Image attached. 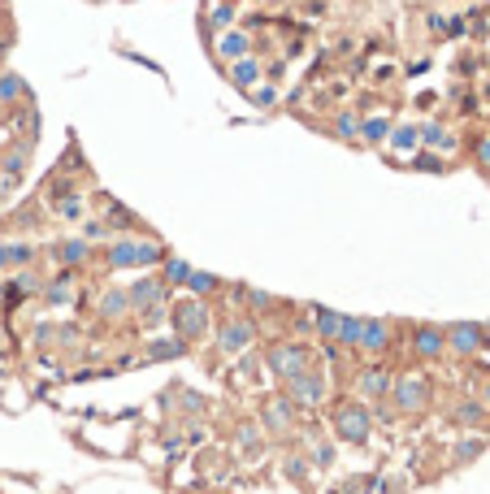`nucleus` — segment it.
Masks as SVG:
<instances>
[{
  "label": "nucleus",
  "instance_id": "ea45409f",
  "mask_svg": "<svg viewBox=\"0 0 490 494\" xmlns=\"http://www.w3.org/2000/svg\"><path fill=\"white\" fill-rule=\"evenodd\" d=\"M313 459H317L321 468H330V464H334V447H317V451H313Z\"/></svg>",
  "mask_w": 490,
  "mask_h": 494
},
{
  "label": "nucleus",
  "instance_id": "37998d69",
  "mask_svg": "<svg viewBox=\"0 0 490 494\" xmlns=\"http://www.w3.org/2000/svg\"><path fill=\"white\" fill-rule=\"evenodd\" d=\"M5 265H13V256H9V247H0V269Z\"/></svg>",
  "mask_w": 490,
  "mask_h": 494
},
{
  "label": "nucleus",
  "instance_id": "393cba45",
  "mask_svg": "<svg viewBox=\"0 0 490 494\" xmlns=\"http://www.w3.org/2000/svg\"><path fill=\"white\" fill-rule=\"evenodd\" d=\"M187 286H191L195 295H208V291H217L221 282H217V273H204V269H191V277H187Z\"/></svg>",
  "mask_w": 490,
  "mask_h": 494
},
{
  "label": "nucleus",
  "instance_id": "c85d7f7f",
  "mask_svg": "<svg viewBox=\"0 0 490 494\" xmlns=\"http://www.w3.org/2000/svg\"><path fill=\"white\" fill-rule=\"evenodd\" d=\"M334 130H338V139H356V135H361V122H356L352 113H338V118H334Z\"/></svg>",
  "mask_w": 490,
  "mask_h": 494
},
{
  "label": "nucleus",
  "instance_id": "a878e982",
  "mask_svg": "<svg viewBox=\"0 0 490 494\" xmlns=\"http://www.w3.org/2000/svg\"><path fill=\"white\" fill-rule=\"evenodd\" d=\"M361 135H365L369 143H382V139L390 135V122H386V118H369V122H361Z\"/></svg>",
  "mask_w": 490,
  "mask_h": 494
},
{
  "label": "nucleus",
  "instance_id": "6e6552de",
  "mask_svg": "<svg viewBox=\"0 0 490 494\" xmlns=\"http://www.w3.org/2000/svg\"><path fill=\"white\" fill-rule=\"evenodd\" d=\"M252 338H256V325H252L248 317H235V321H226V325L217 329V347H221V351H243Z\"/></svg>",
  "mask_w": 490,
  "mask_h": 494
},
{
  "label": "nucleus",
  "instance_id": "b1692460",
  "mask_svg": "<svg viewBox=\"0 0 490 494\" xmlns=\"http://www.w3.org/2000/svg\"><path fill=\"white\" fill-rule=\"evenodd\" d=\"M217 48H221V57L239 61V57H248V35H243V30H226Z\"/></svg>",
  "mask_w": 490,
  "mask_h": 494
},
{
  "label": "nucleus",
  "instance_id": "e433bc0d",
  "mask_svg": "<svg viewBox=\"0 0 490 494\" xmlns=\"http://www.w3.org/2000/svg\"><path fill=\"white\" fill-rule=\"evenodd\" d=\"M273 100H278V91H273V87L252 91V104H256V109H273Z\"/></svg>",
  "mask_w": 490,
  "mask_h": 494
},
{
  "label": "nucleus",
  "instance_id": "20e7f679",
  "mask_svg": "<svg viewBox=\"0 0 490 494\" xmlns=\"http://www.w3.org/2000/svg\"><path fill=\"white\" fill-rule=\"evenodd\" d=\"M170 321H174V329H178V338H200L204 329H208V308H204V300H178V308L170 312Z\"/></svg>",
  "mask_w": 490,
  "mask_h": 494
},
{
  "label": "nucleus",
  "instance_id": "58836bf2",
  "mask_svg": "<svg viewBox=\"0 0 490 494\" xmlns=\"http://www.w3.org/2000/svg\"><path fill=\"white\" fill-rule=\"evenodd\" d=\"M304 459H287V477H291V482H304Z\"/></svg>",
  "mask_w": 490,
  "mask_h": 494
},
{
  "label": "nucleus",
  "instance_id": "4468645a",
  "mask_svg": "<svg viewBox=\"0 0 490 494\" xmlns=\"http://www.w3.org/2000/svg\"><path fill=\"white\" fill-rule=\"evenodd\" d=\"M390 386H395V382H390L386 369H365L361 373V394H369V399H386Z\"/></svg>",
  "mask_w": 490,
  "mask_h": 494
},
{
  "label": "nucleus",
  "instance_id": "79ce46f5",
  "mask_svg": "<svg viewBox=\"0 0 490 494\" xmlns=\"http://www.w3.org/2000/svg\"><path fill=\"white\" fill-rule=\"evenodd\" d=\"M91 239H105V226H100V221H91V226H87V243H91Z\"/></svg>",
  "mask_w": 490,
  "mask_h": 494
},
{
  "label": "nucleus",
  "instance_id": "a18cd8bd",
  "mask_svg": "<svg viewBox=\"0 0 490 494\" xmlns=\"http://www.w3.org/2000/svg\"><path fill=\"white\" fill-rule=\"evenodd\" d=\"M486 408H490V386H486Z\"/></svg>",
  "mask_w": 490,
  "mask_h": 494
},
{
  "label": "nucleus",
  "instance_id": "f704fd0d",
  "mask_svg": "<svg viewBox=\"0 0 490 494\" xmlns=\"http://www.w3.org/2000/svg\"><path fill=\"white\" fill-rule=\"evenodd\" d=\"M239 447H243V451H252V455L260 451V434L252 430V425H243V430H239Z\"/></svg>",
  "mask_w": 490,
  "mask_h": 494
},
{
  "label": "nucleus",
  "instance_id": "c03bdc74",
  "mask_svg": "<svg viewBox=\"0 0 490 494\" xmlns=\"http://www.w3.org/2000/svg\"><path fill=\"white\" fill-rule=\"evenodd\" d=\"M478 152H482V161H486V165H490V139H486V143H482V147H478Z\"/></svg>",
  "mask_w": 490,
  "mask_h": 494
},
{
  "label": "nucleus",
  "instance_id": "4c0bfd02",
  "mask_svg": "<svg viewBox=\"0 0 490 494\" xmlns=\"http://www.w3.org/2000/svg\"><path fill=\"white\" fill-rule=\"evenodd\" d=\"M9 256H13V265H26V260L35 256V247H30V243H18V247H9Z\"/></svg>",
  "mask_w": 490,
  "mask_h": 494
},
{
  "label": "nucleus",
  "instance_id": "4be33fe9",
  "mask_svg": "<svg viewBox=\"0 0 490 494\" xmlns=\"http://www.w3.org/2000/svg\"><path fill=\"white\" fill-rule=\"evenodd\" d=\"M126 308H130V295L126 291H109L105 300H100V317L105 321H118V317H126Z\"/></svg>",
  "mask_w": 490,
  "mask_h": 494
},
{
  "label": "nucleus",
  "instance_id": "2f4dec72",
  "mask_svg": "<svg viewBox=\"0 0 490 494\" xmlns=\"http://www.w3.org/2000/svg\"><path fill=\"white\" fill-rule=\"evenodd\" d=\"M356 338H361V317H343L338 342H347V347H356Z\"/></svg>",
  "mask_w": 490,
  "mask_h": 494
},
{
  "label": "nucleus",
  "instance_id": "473e14b6",
  "mask_svg": "<svg viewBox=\"0 0 490 494\" xmlns=\"http://www.w3.org/2000/svg\"><path fill=\"white\" fill-rule=\"evenodd\" d=\"M105 217H109L113 226H135V212L122 208V204H113V200H109V212H105Z\"/></svg>",
  "mask_w": 490,
  "mask_h": 494
},
{
  "label": "nucleus",
  "instance_id": "6ab92c4d",
  "mask_svg": "<svg viewBox=\"0 0 490 494\" xmlns=\"http://www.w3.org/2000/svg\"><path fill=\"white\" fill-rule=\"evenodd\" d=\"M183 351H187L183 338H156V342H148V347H143V360H178Z\"/></svg>",
  "mask_w": 490,
  "mask_h": 494
},
{
  "label": "nucleus",
  "instance_id": "1a4fd4ad",
  "mask_svg": "<svg viewBox=\"0 0 490 494\" xmlns=\"http://www.w3.org/2000/svg\"><path fill=\"white\" fill-rule=\"evenodd\" d=\"M356 347H365V351H386V347H390V321H382V317H361V338H356Z\"/></svg>",
  "mask_w": 490,
  "mask_h": 494
},
{
  "label": "nucleus",
  "instance_id": "dca6fc26",
  "mask_svg": "<svg viewBox=\"0 0 490 494\" xmlns=\"http://www.w3.org/2000/svg\"><path fill=\"white\" fill-rule=\"evenodd\" d=\"M0 100L5 104H30V87L18 74H0Z\"/></svg>",
  "mask_w": 490,
  "mask_h": 494
},
{
  "label": "nucleus",
  "instance_id": "c756f323",
  "mask_svg": "<svg viewBox=\"0 0 490 494\" xmlns=\"http://www.w3.org/2000/svg\"><path fill=\"white\" fill-rule=\"evenodd\" d=\"M482 455V438H464L460 447H455V464H469V459Z\"/></svg>",
  "mask_w": 490,
  "mask_h": 494
},
{
  "label": "nucleus",
  "instance_id": "f3484780",
  "mask_svg": "<svg viewBox=\"0 0 490 494\" xmlns=\"http://www.w3.org/2000/svg\"><path fill=\"white\" fill-rule=\"evenodd\" d=\"M313 325H317V334H321L325 342H338L343 312H334V308H317V312H313Z\"/></svg>",
  "mask_w": 490,
  "mask_h": 494
},
{
  "label": "nucleus",
  "instance_id": "412c9836",
  "mask_svg": "<svg viewBox=\"0 0 490 494\" xmlns=\"http://www.w3.org/2000/svg\"><path fill=\"white\" fill-rule=\"evenodd\" d=\"M390 147H395V152H417L421 147V126H390Z\"/></svg>",
  "mask_w": 490,
  "mask_h": 494
},
{
  "label": "nucleus",
  "instance_id": "7ed1b4c3",
  "mask_svg": "<svg viewBox=\"0 0 490 494\" xmlns=\"http://www.w3.org/2000/svg\"><path fill=\"white\" fill-rule=\"evenodd\" d=\"M265 365L273 377H282V382H291L296 373H304L308 365H313V356H308V347H300V342H278V347L265 351Z\"/></svg>",
  "mask_w": 490,
  "mask_h": 494
},
{
  "label": "nucleus",
  "instance_id": "f257e3e1",
  "mask_svg": "<svg viewBox=\"0 0 490 494\" xmlns=\"http://www.w3.org/2000/svg\"><path fill=\"white\" fill-rule=\"evenodd\" d=\"M165 247L161 243H143V239H118L109 247V265L113 269H130V265H161Z\"/></svg>",
  "mask_w": 490,
  "mask_h": 494
},
{
  "label": "nucleus",
  "instance_id": "a211bd4d",
  "mask_svg": "<svg viewBox=\"0 0 490 494\" xmlns=\"http://www.w3.org/2000/svg\"><path fill=\"white\" fill-rule=\"evenodd\" d=\"M421 143H426V147H434V152H451V147H455V135H451L447 126L430 122V126H421Z\"/></svg>",
  "mask_w": 490,
  "mask_h": 494
},
{
  "label": "nucleus",
  "instance_id": "0eeeda50",
  "mask_svg": "<svg viewBox=\"0 0 490 494\" xmlns=\"http://www.w3.org/2000/svg\"><path fill=\"white\" fill-rule=\"evenodd\" d=\"M126 295H130V308H139L148 321L161 317V304H165V286H161L156 277H143V282H135Z\"/></svg>",
  "mask_w": 490,
  "mask_h": 494
},
{
  "label": "nucleus",
  "instance_id": "2eb2a0df",
  "mask_svg": "<svg viewBox=\"0 0 490 494\" xmlns=\"http://www.w3.org/2000/svg\"><path fill=\"white\" fill-rule=\"evenodd\" d=\"M230 82H235L239 91H252L256 82H260V65H256L252 57H239V61L230 65Z\"/></svg>",
  "mask_w": 490,
  "mask_h": 494
},
{
  "label": "nucleus",
  "instance_id": "7c9ffc66",
  "mask_svg": "<svg viewBox=\"0 0 490 494\" xmlns=\"http://www.w3.org/2000/svg\"><path fill=\"white\" fill-rule=\"evenodd\" d=\"M482 417H486L482 403H460V408H455V421H460V425H478Z\"/></svg>",
  "mask_w": 490,
  "mask_h": 494
},
{
  "label": "nucleus",
  "instance_id": "72a5a7b5",
  "mask_svg": "<svg viewBox=\"0 0 490 494\" xmlns=\"http://www.w3.org/2000/svg\"><path fill=\"white\" fill-rule=\"evenodd\" d=\"M57 212H61V217H74V221H78V217H83V200H78V195H65V200L57 204Z\"/></svg>",
  "mask_w": 490,
  "mask_h": 494
},
{
  "label": "nucleus",
  "instance_id": "bb28decb",
  "mask_svg": "<svg viewBox=\"0 0 490 494\" xmlns=\"http://www.w3.org/2000/svg\"><path fill=\"white\" fill-rule=\"evenodd\" d=\"M239 300H248V304H256V312H273V295H265V291H252V286H239Z\"/></svg>",
  "mask_w": 490,
  "mask_h": 494
},
{
  "label": "nucleus",
  "instance_id": "a19ab883",
  "mask_svg": "<svg viewBox=\"0 0 490 494\" xmlns=\"http://www.w3.org/2000/svg\"><path fill=\"white\" fill-rule=\"evenodd\" d=\"M183 408H187V412H204V399H200V394H191V390H187V394H183Z\"/></svg>",
  "mask_w": 490,
  "mask_h": 494
},
{
  "label": "nucleus",
  "instance_id": "aec40b11",
  "mask_svg": "<svg viewBox=\"0 0 490 494\" xmlns=\"http://www.w3.org/2000/svg\"><path fill=\"white\" fill-rule=\"evenodd\" d=\"M87 256H91V243H87V239H65V243H57V260H65V265H83Z\"/></svg>",
  "mask_w": 490,
  "mask_h": 494
},
{
  "label": "nucleus",
  "instance_id": "cd10ccee",
  "mask_svg": "<svg viewBox=\"0 0 490 494\" xmlns=\"http://www.w3.org/2000/svg\"><path fill=\"white\" fill-rule=\"evenodd\" d=\"M161 265H165V277H170V282H187V277H191V265H187V260H178V256H165Z\"/></svg>",
  "mask_w": 490,
  "mask_h": 494
},
{
  "label": "nucleus",
  "instance_id": "423d86ee",
  "mask_svg": "<svg viewBox=\"0 0 490 494\" xmlns=\"http://www.w3.org/2000/svg\"><path fill=\"white\" fill-rule=\"evenodd\" d=\"M390 394H395V408L399 412H421L430 403V382L421 373H408V377H399L395 386H390Z\"/></svg>",
  "mask_w": 490,
  "mask_h": 494
},
{
  "label": "nucleus",
  "instance_id": "f8f14e48",
  "mask_svg": "<svg viewBox=\"0 0 490 494\" xmlns=\"http://www.w3.org/2000/svg\"><path fill=\"white\" fill-rule=\"evenodd\" d=\"M447 342H451V347L455 351H478L482 347V342H486V334H482V325H473V321H460V325H451L447 329Z\"/></svg>",
  "mask_w": 490,
  "mask_h": 494
},
{
  "label": "nucleus",
  "instance_id": "9b49d317",
  "mask_svg": "<svg viewBox=\"0 0 490 494\" xmlns=\"http://www.w3.org/2000/svg\"><path fill=\"white\" fill-rule=\"evenodd\" d=\"M260 421H265L269 434H287L291 421H296V403H291V399H269V403H265V417H260Z\"/></svg>",
  "mask_w": 490,
  "mask_h": 494
},
{
  "label": "nucleus",
  "instance_id": "9d476101",
  "mask_svg": "<svg viewBox=\"0 0 490 494\" xmlns=\"http://www.w3.org/2000/svg\"><path fill=\"white\" fill-rule=\"evenodd\" d=\"M412 347H417V356H426V360L443 356V347H447V329H438V325H417V329H412Z\"/></svg>",
  "mask_w": 490,
  "mask_h": 494
},
{
  "label": "nucleus",
  "instance_id": "ddd939ff",
  "mask_svg": "<svg viewBox=\"0 0 490 494\" xmlns=\"http://www.w3.org/2000/svg\"><path fill=\"white\" fill-rule=\"evenodd\" d=\"M26 161H30V143H18V147H9V152L0 156V170H9L5 187H13V183H18V178L26 174Z\"/></svg>",
  "mask_w": 490,
  "mask_h": 494
},
{
  "label": "nucleus",
  "instance_id": "f03ea898",
  "mask_svg": "<svg viewBox=\"0 0 490 494\" xmlns=\"http://www.w3.org/2000/svg\"><path fill=\"white\" fill-rule=\"evenodd\" d=\"M369 430H373V417L365 403H338L334 412V434L343 442H352V447H365L369 442Z\"/></svg>",
  "mask_w": 490,
  "mask_h": 494
},
{
  "label": "nucleus",
  "instance_id": "5701e85b",
  "mask_svg": "<svg viewBox=\"0 0 490 494\" xmlns=\"http://www.w3.org/2000/svg\"><path fill=\"white\" fill-rule=\"evenodd\" d=\"M13 130H22L26 143H35V135H39V113H35V104H22V113H13Z\"/></svg>",
  "mask_w": 490,
  "mask_h": 494
},
{
  "label": "nucleus",
  "instance_id": "c9c22d12",
  "mask_svg": "<svg viewBox=\"0 0 490 494\" xmlns=\"http://www.w3.org/2000/svg\"><path fill=\"white\" fill-rule=\"evenodd\" d=\"M417 170L421 174H443V161L430 156V152H417Z\"/></svg>",
  "mask_w": 490,
  "mask_h": 494
},
{
  "label": "nucleus",
  "instance_id": "39448f33",
  "mask_svg": "<svg viewBox=\"0 0 490 494\" xmlns=\"http://www.w3.org/2000/svg\"><path fill=\"white\" fill-rule=\"evenodd\" d=\"M287 399H291V403H304V408H317V403L325 399V377L308 365L304 373H296V377L287 382Z\"/></svg>",
  "mask_w": 490,
  "mask_h": 494
}]
</instances>
